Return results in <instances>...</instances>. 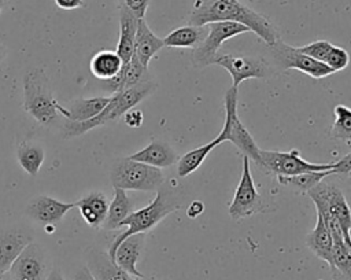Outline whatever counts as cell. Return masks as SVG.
I'll list each match as a JSON object with an SVG mask.
<instances>
[{
	"label": "cell",
	"mask_w": 351,
	"mask_h": 280,
	"mask_svg": "<svg viewBox=\"0 0 351 280\" xmlns=\"http://www.w3.org/2000/svg\"><path fill=\"white\" fill-rule=\"evenodd\" d=\"M218 21L241 23L267 45H273L280 40V33L276 25L267 16L254 11L240 0H211L203 4H196L189 15L188 25L203 26Z\"/></svg>",
	"instance_id": "1"
},
{
	"label": "cell",
	"mask_w": 351,
	"mask_h": 280,
	"mask_svg": "<svg viewBox=\"0 0 351 280\" xmlns=\"http://www.w3.org/2000/svg\"><path fill=\"white\" fill-rule=\"evenodd\" d=\"M155 89H156V84L151 80H145L132 88L110 95L111 97L108 104L103 108L101 113H99L92 119H88L84 122H73L66 119V124L63 125V137L81 136L85 132L92 130L97 126L115 124L121 117L125 115L126 111L137 106L141 100L149 96Z\"/></svg>",
	"instance_id": "2"
},
{
	"label": "cell",
	"mask_w": 351,
	"mask_h": 280,
	"mask_svg": "<svg viewBox=\"0 0 351 280\" xmlns=\"http://www.w3.org/2000/svg\"><path fill=\"white\" fill-rule=\"evenodd\" d=\"M180 207H181V200L177 196L176 191L163 184L156 191V195L151 200L149 205H147L145 207H143L137 211H133L130 215H128L121 222V226H126V231L119 233L114 239V242L110 244L108 251H107L110 258L114 259L115 250L123 239H126L128 236L134 235V233H141V232L145 233V232L151 231L166 215H169L170 213L176 211Z\"/></svg>",
	"instance_id": "3"
},
{
	"label": "cell",
	"mask_w": 351,
	"mask_h": 280,
	"mask_svg": "<svg viewBox=\"0 0 351 280\" xmlns=\"http://www.w3.org/2000/svg\"><path fill=\"white\" fill-rule=\"evenodd\" d=\"M23 108L38 124L52 125L60 104L55 99L44 69H30L23 75Z\"/></svg>",
	"instance_id": "4"
},
{
	"label": "cell",
	"mask_w": 351,
	"mask_h": 280,
	"mask_svg": "<svg viewBox=\"0 0 351 280\" xmlns=\"http://www.w3.org/2000/svg\"><path fill=\"white\" fill-rule=\"evenodd\" d=\"M261 169L276 176H295L307 172H326L336 169L337 173L348 174L351 170V155L347 154L341 159L330 163H313L303 159L298 150L291 151H267L261 150Z\"/></svg>",
	"instance_id": "5"
},
{
	"label": "cell",
	"mask_w": 351,
	"mask_h": 280,
	"mask_svg": "<svg viewBox=\"0 0 351 280\" xmlns=\"http://www.w3.org/2000/svg\"><path fill=\"white\" fill-rule=\"evenodd\" d=\"M110 181L114 188L151 192L158 191L165 184V174L159 167L125 156L114 162L110 172Z\"/></svg>",
	"instance_id": "6"
},
{
	"label": "cell",
	"mask_w": 351,
	"mask_h": 280,
	"mask_svg": "<svg viewBox=\"0 0 351 280\" xmlns=\"http://www.w3.org/2000/svg\"><path fill=\"white\" fill-rule=\"evenodd\" d=\"M225 122L222 130L217 135L219 143H233L245 156L252 159L256 165L261 162V148L256 141L240 121L237 115V88L230 86L223 96Z\"/></svg>",
	"instance_id": "7"
},
{
	"label": "cell",
	"mask_w": 351,
	"mask_h": 280,
	"mask_svg": "<svg viewBox=\"0 0 351 280\" xmlns=\"http://www.w3.org/2000/svg\"><path fill=\"white\" fill-rule=\"evenodd\" d=\"M208 33L206 38L192 49L191 62L196 69H203L206 66L214 65V60L217 55L219 54V48L222 43L226 40L239 36L241 33L250 32V29L241 23L237 22H229V21H218L207 23Z\"/></svg>",
	"instance_id": "8"
},
{
	"label": "cell",
	"mask_w": 351,
	"mask_h": 280,
	"mask_svg": "<svg viewBox=\"0 0 351 280\" xmlns=\"http://www.w3.org/2000/svg\"><path fill=\"white\" fill-rule=\"evenodd\" d=\"M315 209L328 211L340 225L344 240L351 243V209L341 189L333 184L324 183V180L314 188L307 191Z\"/></svg>",
	"instance_id": "9"
},
{
	"label": "cell",
	"mask_w": 351,
	"mask_h": 280,
	"mask_svg": "<svg viewBox=\"0 0 351 280\" xmlns=\"http://www.w3.org/2000/svg\"><path fill=\"white\" fill-rule=\"evenodd\" d=\"M263 202L259 192L255 188L254 178L250 170V158L243 155V169L240 183L234 191L233 199L229 205V215L237 221L250 217L255 213L263 211Z\"/></svg>",
	"instance_id": "10"
},
{
	"label": "cell",
	"mask_w": 351,
	"mask_h": 280,
	"mask_svg": "<svg viewBox=\"0 0 351 280\" xmlns=\"http://www.w3.org/2000/svg\"><path fill=\"white\" fill-rule=\"evenodd\" d=\"M270 47L276 62L282 69H295L313 78H325L335 73L325 63L315 60L306 54H302L296 47H291L281 40Z\"/></svg>",
	"instance_id": "11"
},
{
	"label": "cell",
	"mask_w": 351,
	"mask_h": 280,
	"mask_svg": "<svg viewBox=\"0 0 351 280\" xmlns=\"http://www.w3.org/2000/svg\"><path fill=\"white\" fill-rule=\"evenodd\" d=\"M214 65L223 67L232 77V86L239 88V85L251 78H266L270 74V67L267 62L256 56H241L230 54H218Z\"/></svg>",
	"instance_id": "12"
},
{
	"label": "cell",
	"mask_w": 351,
	"mask_h": 280,
	"mask_svg": "<svg viewBox=\"0 0 351 280\" xmlns=\"http://www.w3.org/2000/svg\"><path fill=\"white\" fill-rule=\"evenodd\" d=\"M11 280H47V259L44 250L30 242L10 268Z\"/></svg>",
	"instance_id": "13"
},
{
	"label": "cell",
	"mask_w": 351,
	"mask_h": 280,
	"mask_svg": "<svg viewBox=\"0 0 351 280\" xmlns=\"http://www.w3.org/2000/svg\"><path fill=\"white\" fill-rule=\"evenodd\" d=\"M73 207L74 202H62L47 195H38L32 199L26 207L27 215L45 228L55 226Z\"/></svg>",
	"instance_id": "14"
},
{
	"label": "cell",
	"mask_w": 351,
	"mask_h": 280,
	"mask_svg": "<svg viewBox=\"0 0 351 280\" xmlns=\"http://www.w3.org/2000/svg\"><path fill=\"white\" fill-rule=\"evenodd\" d=\"M145 233H134L123 239L115 250L114 261L115 264L122 268L126 273L136 279H141L144 275L137 269V261L140 258L141 250L144 247Z\"/></svg>",
	"instance_id": "15"
},
{
	"label": "cell",
	"mask_w": 351,
	"mask_h": 280,
	"mask_svg": "<svg viewBox=\"0 0 351 280\" xmlns=\"http://www.w3.org/2000/svg\"><path fill=\"white\" fill-rule=\"evenodd\" d=\"M147 69L148 67L143 66L136 56H132L130 60L123 63V66L118 71V74L110 80H104L101 82V86L104 91L110 92L111 95L121 92L123 89L132 88V86L148 80Z\"/></svg>",
	"instance_id": "16"
},
{
	"label": "cell",
	"mask_w": 351,
	"mask_h": 280,
	"mask_svg": "<svg viewBox=\"0 0 351 280\" xmlns=\"http://www.w3.org/2000/svg\"><path fill=\"white\" fill-rule=\"evenodd\" d=\"M129 158L159 169L169 167L178 161V155L174 148L162 140H152L143 150L129 155Z\"/></svg>",
	"instance_id": "17"
},
{
	"label": "cell",
	"mask_w": 351,
	"mask_h": 280,
	"mask_svg": "<svg viewBox=\"0 0 351 280\" xmlns=\"http://www.w3.org/2000/svg\"><path fill=\"white\" fill-rule=\"evenodd\" d=\"M138 18L121 1L119 4V40L117 44V54L122 62L126 63L133 56L134 38L137 32Z\"/></svg>",
	"instance_id": "18"
},
{
	"label": "cell",
	"mask_w": 351,
	"mask_h": 280,
	"mask_svg": "<svg viewBox=\"0 0 351 280\" xmlns=\"http://www.w3.org/2000/svg\"><path fill=\"white\" fill-rule=\"evenodd\" d=\"M165 47L163 38H159L147 25L145 19H138L136 38H134V51L133 56H136L140 63L148 67L149 60Z\"/></svg>",
	"instance_id": "19"
},
{
	"label": "cell",
	"mask_w": 351,
	"mask_h": 280,
	"mask_svg": "<svg viewBox=\"0 0 351 280\" xmlns=\"http://www.w3.org/2000/svg\"><path fill=\"white\" fill-rule=\"evenodd\" d=\"M88 269L96 280H133L136 277L119 268L110 255L101 250H90L88 254Z\"/></svg>",
	"instance_id": "20"
},
{
	"label": "cell",
	"mask_w": 351,
	"mask_h": 280,
	"mask_svg": "<svg viewBox=\"0 0 351 280\" xmlns=\"http://www.w3.org/2000/svg\"><path fill=\"white\" fill-rule=\"evenodd\" d=\"M30 242V235L22 231L0 233V276L10 270L14 261Z\"/></svg>",
	"instance_id": "21"
},
{
	"label": "cell",
	"mask_w": 351,
	"mask_h": 280,
	"mask_svg": "<svg viewBox=\"0 0 351 280\" xmlns=\"http://www.w3.org/2000/svg\"><path fill=\"white\" fill-rule=\"evenodd\" d=\"M74 205L89 226L100 228L106 220L110 203L103 192L95 191L82 196L80 200L74 202Z\"/></svg>",
	"instance_id": "22"
},
{
	"label": "cell",
	"mask_w": 351,
	"mask_h": 280,
	"mask_svg": "<svg viewBox=\"0 0 351 280\" xmlns=\"http://www.w3.org/2000/svg\"><path fill=\"white\" fill-rule=\"evenodd\" d=\"M306 244L313 254L319 259L325 261L328 265L332 262V250H333V237L326 228L322 217L317 213V222L314 229L306 236Z\"/></svg>",
	"instance_id": "23"
},
{
	"label": "cell",
	"mask_w": 351,
	"mask_h": 280,
	"mask_svg": "<svg viewBox=\"0 0 351 280\" xmlns=\"http://www.w3.org/2000/svg\"><path fill=\"white\" fill-rule=\"evenodd\" d=\"M207 33H208L207 25H203V26L186 25L170 32L163 38V44L165 47H170V48H192L193 49L197 45H200V43L206 38Z\"/></svg>",
	"instance_id": "24"
},
{
	"label": "cell",
	"mask_w": 351,
	"mask_h": 280,
	"mask_svg": "<svg viewBox=\"0 0 351 280\" xmlns=\"http://www.w3.org/2000/svg\"><path fill=\"white\" fill-rule=\"evenodd\" d=\"M134 211V203L122 188H114V198L108 205L107 215L103 222V228L112 231L121 228V222Z\"/></svg>",
	"instance_id": "25"
},
{
	"label": "cell",
	"mask_w": 351,
	"mask_h": 280,
	"mask_svg": "<svg viewBox=\"0 0 351 280\" xmlns=\"http://www.w3.org/2000/svg\"><path fill=\"white\" fill-rule=\"evenodd\" d=\"M111 96H99V97H89V99H75L70 103V106L66 108V119L73 122H84L88 119H92L99 113L103 111V108L108 104Z\"/></svg>",
	"instance_id": "26"
},
{
	"label": "cell",
	"mask_w": 351,
	"mask_h": 280,
	"mask_svg": "<svg viewBox=\"0 0 351 280\" xmlns=\"http://www.w3.org/2000/svg\"><path fill=\"white\" fill-rule=\"evenodd\" d=\"M329 269L332 280H351V243L344 239L333 240Z\"/></svg>",
	"instance_id": "27"
},
{
	"label": "cell",
	"mask_w": 351,
	"mask_h": 280,
	"mask_svg": "<svg viewBox=\"0 0 351 280\" xmlns=\"http://www.w3.org/2000/svg\"><path fill=\"white\" fill-rule=\"evenodd\" d=\"M122 66L123 62L117 51L103 49L96 52L90 59V71L100 81L110 80L117 75Z\"/></svg>",
	"instance_id": "28"
},
{
	"label": "cell",
	"mask_w": 351,
	"mask_h": 280,
	"mask_svg": "<svg viewBox=\"0 0 351 280\" xmlns=\"http://www.w3.org/2000/svg\"><path fill=\"white\" fill-rule=\"evenodd\" d=\"M221 144L219 140L215 137L214 140H211L210 143L200 145L197 148H193L191 151H188L186 154H184L180 159H178V165H177V174L184 178L186 176H189L191 173H193L195 170L199 169V166L204 162L206 156L218 145Z\"/></svg>",
	"instance_id": "29"
},
{
	"label": "cell",
	"mask_w": 351,
	"mask_h": 280,
	"mask_svg": "<svg viewBox=\"0 0 351 280\" xmlns=\"http://www.w3.org/2000/svg\"><path fill=\"white\" fill-rule=\"evenodd\" d=\"M336 173H337L336 169L326 170V172H307V173H300L295 176H277V180L280 184L287 185L296 192L307 194V191H310L317 184H319L325 177Z\"/></svg>",
	"instance_id": "30"
},
{
	"label": "cell",
	"mask_w": 351,
	"mask_h": 280,
	"mask_svg": "<svg viewBox=\"0 0 351 280\" xmlns=\"http://www.w3.org/2000/svg\"><path fill=\"white\" fill-rule=\"evenodd\" d=\"M16 158L21 167L30 176H37L44 159V148L33 143H21L16 150Z\"/></svg>",
	"instance_id": "31"
},
{
	"label": "cell",
	"mask_w": 351,
	"mask_h": 280,
	"mask_svg": "<svg viewBox=\"0 0 351 280\" xmlns=\"http://www.w3.org/2000/svg\"><path fill=\"white\" fill-rule=\"evenodd\" d=\"M335 121L330 128V137L343 141H351V108L337 104L333 108Z\"/></svg>",
	"instance_id": "32"
},
{
	"label": "cell",
	"mask_w": 351,
	"mask_h": 280,
	"mask_svg": "<svg viewBox=\"0 0 351 280\" xmlns=\"http://www.w3.org/2000/svg\"><path fill=\"white\" fill-rule=\"evenodd\" d=\"M333 47L332 43H329L328 40H317V41H313L307 45H303V47H296L302 54H306L311 58H314L315 60H319L322 63H325L326 60V56L330 51V48Z\"/></svg>",
	"instance_id": "33"
},
{
	"label": "cell",
	"mask_w": 351,
	"mask_h": 280,
	"mask_svg": "<svg viewBox=\"0 0 351 280\" xmlns=\"http://www.w3.org/2000/svg\"><path fill=\"white\" fill-rule=\"evenodd\" d=\"M350 63V55L346 49H343L341 47L333 45L326 56L325 65L329 66L333 71H340L343 69H346Z\"/></svg>",
	"instance_id": "34"
},
{
	"label": "cell",
	"mask_w": 351,
	"mask_h": 280,
	"mask_svg": "<svg viewBox=\"0 0 351 280\" xmlns=\"http://www.w3.org/2000/svg\"><path fill=\"white\" fill-rule=\"evenodd\" d=\"M122 3H123L138 19H141V18L145 16V12H147L149 0H122Z\"/></svg>",
	"instance_id": "35"
},
{
	"label": "cell",
	"mask_w": 351,
	"mask_h": 280,
	"mask_svg": "<svg viewBox=\"0 0 351 280\" xmlns=\"http://www.w3.org/2000/svg\"><path fill=\"white\" fill-rule=\"evenodd\" d=\"M123 121H125V124H126L128 126L138 128V126H141V124H143V121H144V115H143V113H141L140 110H133V108H130L129 111L125 113Z\"/></svg>",
	"instance_id": "36"
},
{
	"label": "cell",
	"mask_w": 351,
	"mask_h": 280,
	"mask_svg": "<svg viewBox=\"0 0 351 280\" xmlns=\"http://www.w3.org/2000/svg\"><path fill=\"white\" fill-rule=\"evenodd\" d=\"M204 211V205L200 202V200H193L188 209H186V215L189 218H196L199 217L202 213Z\"/></svg>",
	"instance_id": "37"
},
{
	"label": "cell",
	"mask_w": 351,
	"mask_h": 280,
	"mask_svg": "<svg viewBox=\"0 0 351 280\" xmlns=\"http://www.w3.org/2000/svg\"><path fill=\"white\" fill-rule=\"evenodd\" d=\"M55 4L62 10H75L82 7V0H55Z\"/></svg>",
	"instance_id": "38"
},
{
	"label": "cell",
	"mask_w": 351,
	"mask_h": 280,
	"mask_svg": "<svg viewBox=\"0 0 351 280\" xmlns=\"http://www.w3.org/2000/svg\"><path fill=\"white\" fill-rule=\"evenodd\" d=\"M74 280H96V279L93 277V275L90 273V270L88 269V266H82V268L77 272V275L74 276Z\"/></svg>",
	"instance_id": "39"
},
{
	"label": "cell",
	"mask_w": 351,
	"mask_h": 280,
	"mask_svg": "<svg viewBox=\"0 0 351 280\" xmlns=\"http://www.w3.org/2000/svg\"><path fill=\"white\" fill-rule=\"evenodd\" d=\"M47 280H64L63 275L60 273L59 269H52L48 276H47Z\"/></svg>",
	"instance_id": "40"
},
{
	"label": "cell",
	"mask_w": 351,
	"mask_h": 280,
	"mask_svg": "<svg viewBox=\"0 0 351 280\" xmlns=\"http://www.w3.org/2000/svg\"><path fill=\"white\" fill-rule=\"evenodd\" d=\"M4 56H5V48L3 45H0V65H1L3 59H4Z\"/></svg>",
	"instance_id": "41"
},
{
	"label": "cell",
	"mask_w": 351,
	"mask_h": 280,
	"mask_svg": "<svg viewBox=\"0 0 351 280\" xmlns=\"http://www.w3.org/2000/svg\"><path fill=\"white\" fill-rule=\"evenodd\" d=\"M137 280H159V279H156L154 276H143L141 279H137Z\"/></svg>",
	"instance_id": "42"
},
{
	"label": "cell",
	"mask_w": 351,
	"mask_h": 280,
	"mask_svg": "<svg viewBox=\"0 0 351 280\" xmlns=\"http://www.w3.org/2000/svg\"><path fill=\"white\" fill-rule=\"evenodd\" d=\"M0 280H11V279H10V276H5V275H3V276H0Z\"/></svg>",
	"instance_id": "43"
},
{
	"label": "cell",
	"mask_w": 351,
	"mask_h": 280,
	"mask_svg": "<svg viewBox=\"0 0 351 280\" xmlns=\"http://www.w3.org/2000/svg\"><path fill=\"white\" fill-rule=\"evenodd\" d=\"M3 5H4V0H0V11L3 10Z\"/></svg>",
	"instance_id": "44"
},
{
	"label": "cell",
	"mask_w": 351,
	"mask_h": 280,
	"mask_svg": "<svg viewBox=\"0 0 351 280\" xmlns=\"http://www.w3.org/2000/svg\"><path fill=\"white\" fill-rule=\"evenodd\" d=\"M348 176H350V177H351V172H350V173H348Z\"/></svg>",
	"instance_id": "45"
},
{
	"label": "cell",
	"mask_w": 351,
	"mask_h": 280,
	"mask_svg": "<svg viewBox=\"0 0 351 280\" xmlns=\"http://www.w3.org/2000/svg\"><path fill=\"white\" fill-rule=\"evenodd\" d=\"M133 280H137V279H133Z\"/></svg>",
	"instance_id": "46"
}]
</instances>
